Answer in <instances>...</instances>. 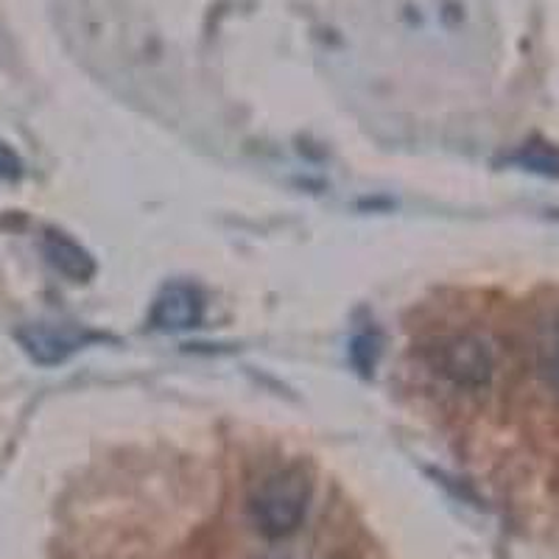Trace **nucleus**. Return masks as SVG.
<instances>
[{"label": "nucleus", "instance_id": "obj_1", "mask_svg": "<svg viewBox=\"0 0 559 559\" xmlns=\"http://www.w3.org/2000/svg\"><path fill=\"white\" fill-rule=\"evenodd\" d=\"M311 501V476L302 464H286L269 473L249 498V512L258 532L269 540H283L306 521Z\"/></svg>", "mask_w": 559, "mask_h": 559}, {"label": "nucleus", "instance_id": "obj_2", "mask_svg": "<svg viewBox=\"0 0 559 559\" xmlns=\"http://www.w3.org/2000/svg\"><path fill=\"white\" fill-rule=\"evenodd\" d=\"M433 367L462 389H484L496 376L492 349L478 336H448L433 349Z\"/></svg>", "mask_w": 559, "mask_h": 559}, {"label": "nucleus", "instance_id": "obj_3", "mask_svg": "<svg viewBox=\"0 0 559 559\" xmlns=\"http://www.w3.org/2000/svg\"><path fill=\"white\" fill-rule=\"evenodd\" d=\"M20 347L26 349V356L39 367H57V364L68 361L73 353L84 349L87 344L98 342V333L87 331V328H76V324H48L34 322L23 324L17 333Z\"/></svg>", "mask_w": 559, "mask_h": 559}, {"label": "nucleus", "instance_id": "obj_4", "mask_svg": "<svg viewBox=\"0 0 559 559\" xmlns=\"http://www.w3.org/2000/svg\"><path fill=\"white\" fill-rule=\"evenodd\" d=\"M204 317V297L191 283H171L157 294L152 306V328L163 333H182L199 328Z\"/></svg>", "mask_w": 559, "mask_h": 559}, {"label": "nucleus", "instance_id": "obj_5", "mask_svg": "<svg viewBox=\"0 0 559 559\" xmlns=\"http://www.w3.org/2000/svg\"><path fill=\"white\" fill-rule=\"evenodd\" d=\"M39 249H43V258L48 261V266L57 269L62 277L73 280V283H87V280L96 277V258L82 243L59 233V229H45Z\"/></svg>", "mask_w": 559, "mask_h": 559}, {"label": "nucleus", "instance_id": "obj_6", "mask_svg": "<svg viewBox=\"0 0 559 559\" xmlns=\"http://www.w3.org/2000/svg\"><path fill=\"white\" fill-rule=\"evenodd\" d=\"M509 166L546 179H559V146L546 138H528L507 157Z\"/></svg>", "mask_w": 559, "mask_h": 559}, {"label": "nucleus", "instance_id": "obj_7", "mask_svg": "<svg viewBox=\"0 0 559 559\" xmlns=\"http://www.w3.org/2000/svg\"><path fill=\"white\" fill-rule=\"evenodd\" d=\"M349 361L361 376H369L378 361V338L372 333H361V336L353 338L349 342Z\"/></svg>", "mask_w": 559, "mask_h": 559}, {"label": "nucleus", "instance_id": "obj_8", "mask_svg": "<svg viewBox=\"0 0 559 559\" xmlns=\"http://www.w3.org/2000/svg\"><path fill=\"white\" fill-rule=\"evenodd\" d=\"M26 166H23V159L20 154L9 146L7 140H0V179H7V182H17L23 177Z\"/></svg>", "mask_w": 559, "mask_h": 559}, {"label": "nucleus", "instance_id": "obj_9", "mask_svg": "<svg viewBox=\"0 0 559 559\" xmlns=\"http://www.w3.org/2000/svg\"><path fill=\"white\" fill-rule=\"evenodd\" d=\"M546 376H548V383H551V386L559 392V349L551 356V361H548Z\"/></svg>", "mask_w": 559, "mask_h": 559}, {"label": "nucleus", "instance_id": "obj_10", "mask_svg": "<svg viewBox=\"0 0 559 559\" xmlns=\"http://www.w3.org/2000/svg\"><path fill=\"white\" fill-rule=\"evenodd\" d=\"M333 559H347V557H333Z\"/></svg>", "mask_w": 559, "mask_h": 559}]
</instances>
